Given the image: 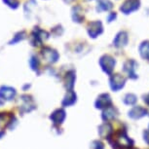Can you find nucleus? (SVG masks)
<instances>
[{"instance_id": "13", "label": "nucleus", "mask_w": 149, "mask_h": 149, "mask_svg": "<svg viewBox=\"0 0 149 149\" xmlns=\"http://www.w3.org/2000/svg\"><path fill=\"white\" fill-rule=\"evenodd\" d=\"M56 117H57V119H55L54 122L55 123H61V121H63V118H64V112L63 110L56 111L55 113H53V115L51 116V119L52 118H56Z\"/></svg>"}, {"instance_id": "12", "label": "nucleus", "mask_w": 149, "mask_h": 149, "mask_svg": "<svg viewBox=\"0 0 149 149\" xmlns=\"http://www.w3.org/2000/svg\"><path fill=\"white\" fill-rule=\"evenodd\" d=\"M2 1H3V3L5 5H7L8 7L11 8V9H13V10L18 9L19 6V0H2Z\"/></svg>"}, {"instance_id": "8", "label": "nucleus", "mask_w": 149, "mask_h": 149, "mask_svg": "<svg viewBox=\"0 0 149 149\" xmlns=\"http://www.w3.org/2000/svg\"><path fill=\"white\" fill-rule=\"evenodd\" d=\"M113 4L110 0H97V11L102 12V11H109L112 9Z\"/></svg>"}, {"instance_id": "3", "label": "nucleus", "mask_w": 149, "mask_h": 149, "mask_svg": "<svg viewBox=\"0 0 149 149\" xmlns=\"http://www.w3.org/2000/svg\"><path fill=\"white\" fill-rule=\"evenodd\" d=\"M102 24L98 21H95V22H93L91 24H89V27H88V33L90 35V37H97V35H100V33L102 32Z\"/></svg>"}, {"instance_id": "15", "label": "nucleus", "mask_w": 149, "mask_h": 149, "mask_svg": "<svg viewBox=\"0 0 149 149\" xmlns=\"http://www.w3.org/2000/svg\"><path fill=\"white\" fill-rule=\"evenodd\" d=\"M115 18H116V14H115V13H111L110 15L108 16V22H112Z\"/></svg>"}, {"instance_id": "7", "label": "nucleus", "mask_w": 149, "mask_h": 149, "mask_svg": "<svg viewBox=\"0 0 149 149\" xmlns=\"http://www.w3.org/2000/svg\"><path fill=\"white\" fill-rule=\"evenodd\" d=\"M127 41H128V34L125 31H121L115 37L114 44L117 47H122L127 44Z\"/></svg>"}, {"instance_id": "16", "label": "nucleus", "mask_w": 149, "mask_h": 149, "mask_svg": "<svg viewBox=\"0 0 149 149\" xmlns=\"http://www.w3.org/2000/svg\"><path fill=\"white\" fill-rule=\"evenodd\" d=\"M64 2H65V3H70V2H72L73 0H63Z\"/></svg>"}, {"instance_id": "2", "label": "nucleus", "mask_w": 149, "mask_h": 149, "mask_svg": "<svg viewBox=\"0 0 149 149\" xmlns=\"http://www.w3.org/2000/svg\"><path fill=\"white\" fill-rule=\"evenodd\" d=\"M140 6V1L139 0H126L123 3L122 6L120 7V10L122 11V13L126 14H131L136 11Z\"/></svg>"}, {"instance_id": "6", "label": "nucleus", "mask_w": 149, "mask_h": 149, "mask_svg": "<svg viewBox=\"0 0 149 149\" xmlns=\"http://www.w3.org/2000/svg\"><path fill=\"white\" fill-rule=\"evenodd\" d=\"M100 65L102 66L104 71L110 73L113 66L115 65V61L109 56H104V57L100 58Z\"/></svg>"}, {"instance_id": "14", "label": "nucleus", "mask_w": 149, "mask_h": 149, "mask_svg": "<svg viewBox=\"0 0 149 149\" xmlns=\"http://www.w3.org/2000/svg\"><path fill=\"white\" fill-rule=\"evenodd\" d=\"M29 64H30V66H31V68L33 70L37 69L38 68V65H39V61L37 60V58L31 57V58H30V61H29Z\"/></svg>"}, {"instance_id": "4", "label": "nucleus", "mask_w": 149, "mask_h": 149, "mask_svg": "<svg viewBox=\"0 0 149 149\" xmlns=\"http://www.w3.org/2000/svg\"><path fill=\"white\" fill-rule=\"evenodd\" d=\"M16 95V90L12 87L2 86L0 88V100H12Z\"/></svg>"}, {"instance_id": "10", "label": "nucleus", "mask_w": 149, "mask_h": 149, "mask_svg": "<svg viewBox=\"0 0 149 149\" xmlns=\"http://www.w3.org/2000/svg\"><path fill=\"white\" fill-rule=\"evenodd\" d=\"M139 52L142 58H149V41L143 42L139 47Z\"/></svg>"}, {"instance_id": "1", "label": "nucleus", "mask_w": 149, "mask_h": 149, "mask_svg": "<svg viewBox=\"0 0 149 149\" xmlns=\"http://www.w3.org/2000/svg\"><path fill=\"white\" fill-rule=\"evenodd\" d=\"M48 36H49V34L45 30H42L39 27H34V29H33L31 33V40H30V42H31L33 46H36V45L41 44L43 40H46Z\"/></svg>"}, {"instance_id": "9", "label": "nucleus", "mask_w": 149, "mask_h": 149, "mask_svg": "<svg viewBox=\"0 0 149 149\" xmlns=\"http://www.w3.org/2000/svg\"><path fill=\"white\" fill-rule=\"evenodd\" d=\"M72 19L74 22H81L83 21L84 17L82 14V9H81L80 6H76V7H73L72 9Z\"/></svg>"}, {"instance_id": "5", "label": "nucleus", "mask_w": 149, "mask_h": 149, "mask_svg": "<svg viewBox=\"0 0 149 149\" xmlns=\"http://www.w3.org/2000/svg\"><path fill=\"white\" fill-rule=\"evenodd\" d=\"M42 55L45 58V60L49 63H56L58 58V54L57 53V51L51 49L49 47H46L42 50Z\"/></svg>"}, {"instance_id": "11", "label": "nucleus", "mask_w": 149, "mask_h": 149, "mask_svg": "<svg viewBox=\"0 0 149 149\" xmlns=\"http://www.w3.org/2000/svg\"><path fill=\"white\" fill-rule=\"evenodd\" d=\"M26 31H24V30H22V31H19L18 33H16L12 40L9 42V44L10 45H13V44L18 43V42H19V41L24 40V39L26 38Z\"/></svg>"}, {"instance_id": "17", "label": "nucleus", "mask_w": 149, "mask_h": 149, "mask_svg": "<svg viewBox=\"0 0 149 149\" xmlns=\"http://www.w3.org/2000/svg\"><path fill=\"white\" fill-rule=\"evenodd\" d=\"M3 134H4V133H3V132H1V133H0V136H2Z\"/></svg>"}]
</instances>
